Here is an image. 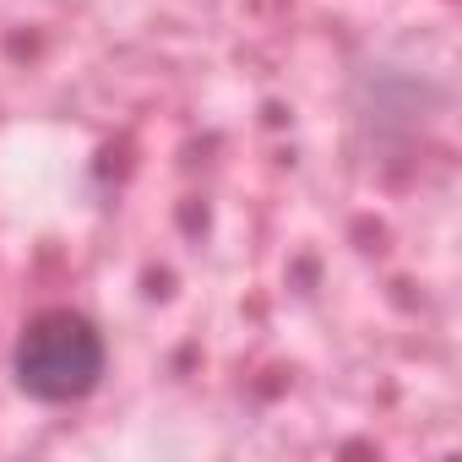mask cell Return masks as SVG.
Instances as JSON below:
<instances>
[{"label": "cell", "instance_id": "6da1fadb", "mask_svg": "<svg viewBox=\"0 0 462 462\" xmlns=\"http://www.w3.org/2000/svg\"><path fill=\"white\" fill-rule=\"evenodd\" d=\"M104 332L82 316V310H39L17 348H12V375L33 402L66 408L82 402L98 381H104Z\"/></svg>", "mask_w": 462, "mask_h": 462}]
</instances>
